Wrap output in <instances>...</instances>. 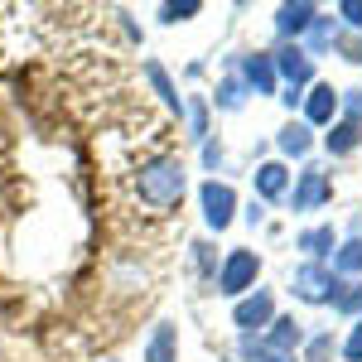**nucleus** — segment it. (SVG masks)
I'll return each instance as SVG.
<instances>
[{
	"mask_svg": "<svg viewBox=\"0 0 362 362\" xmlns=\"http://www.w3.org/2000/svg\"><path fill=\"white\" fill-rule=\"evenodd\" d=\"M184 189H189V169L179 155H150L145 165L136 169V198L155 213H169L184 203Z\"/></svg>",
	"mask_w": 362,
	"mask_h": 362,
	"instance_id": "f257e3e1",
	"label": "nucleus"
},
{
	"mask_svg": "<svg viewBox=\"0 0 362 362\" xmlns=\"http://www.w3.org/2000/svg\"><path fill=\"white\" fill-rule=\"evenodd\" d=\"M256 276H261V256L247 247H237V251H227L223 256V266H218V295H227V300H242V295H251L256 290Z\"/></svg>",
	"mask_w": 362,
	"mask_h": 362,
	"instance_id": "f03ea898",
	"label": "nucleus"
},
{
	"mask_svg": "<svg viewBox=\"0 0 362 362\" xmlns=\"http://www.w3.org/2000/svg\"><path fill=\"white\" fill-rule=\"evenodd\" d=\"M338 290H343V280H338L324 261H305V266L295 271V295H300L305 305H334Z\"/></svg>",
	"mask_w": 362,
	"mask_h": 362,
	"instance_id": "7ed1b4c3",
	"label": "nucleus"
},
{
	"mask_svg": "<svg viewBox=\"0 0 362 362\" xmlns=\"http://www.w3.org/2000/svg\"><path fill=\"white\" fill-rule=\"evenodd\" d=\"M334 198V179L324 174L319 165L300 169V179H295V189H290V203H295V213H314V208H324Z\"/></svg>",
	"mask_w": 362,
	"mask_h": 362,
	"instance_id": "20e7f679",
	"label": "nucleus"
},
{
	"mask_svg": "<svg viewBox=\"0 0 362 362\" xmlns=\"http://www.w3.org/2000/svg\"><path fill=\"white\" fill-rule=\"evenodd\" d=\"M198 203H203V223L213 227V232L232 227V218H237V194H232V184L208 179V184L198 189Z\"/></svg>",
	"mask_w": 362,
	"mask_h": 362,
	"instance_id": "39448f33",
	"label": "nucleus"
},
{
	"mask_svg": "<svg viewBox=\"0 0 362 362\" xmlns=\"http://www.w3.org/2000/svg\"><path fill=\"white\" fill-rule=\"evenodd\" d=\"M271 319H276V295H271V290H261V285L232 305V324H237L242 334H256V329H266Z\"/></svg>",
	"mask_w": 362,
	"mask_h": 362,
	"instance_id": "423d86ee",
	"label": "nucleus"
},
{
	"mask_svg": "<svg viewBox=\"0 0 362 362\" xmlns=\"http://www.w3.org/2000/svg\"><path fill=\"white\" fill-rule=\"evenodd\" d=\"M271 63H276V78H285L295 92H305V83L314 78V54L300 44H285L280 54H271Z\"/></svg>",
	"mask_w": 362,
	"mask_h": 362,
	"instance_id": "0eeeda50",
	"label": "nucleus"
},
{
	"mask_svg": "<svg viewBox=\"0 0 362 362\" xmlns=\"http://www.w3.org/2000/svg\"><path fill=\"white\" fill-rule=\"evenodd\" d=\"M314 20H319V5H309V0H300V5H280L276 10V34L280 39H300V34L314 29Z\"/></svg>",
	"mask_w": 362,
	"mask_h": 362,
	"instance_id": "6e6552de",
	"label": "nucleus"
},
{
	"mask_svg": "<svg viewBox=\"0 0 362 362\" xmlns=\"http://www.w3.org/2000/svg\"><path fill=\"white\" fill-rule=\"evenodd\" d=\"M242 83L251 87V92H261V97H276V63H271V54H247L242 58Z\"/></svg>",
	"mask_w": 362,
	"mask_h": 362,
	"instance_id": "1a4fd4ad",
	"label": "nucleus"
},
{
	"mask_svg": "<svg viewBox=\"0 0 362 362\" xmlns=\"http://www.w3.org/2000/svg\"><path fill=\"white\" fill-rule=\"evenodd\" d=\"M338 121V92L329 83H314L305 97V126H334Z\"/></svg>",
	"mask_w": 362,
	"mask_h": 362,
	"instance_id": "9d476101",
	"label": "nucleus"
},
{
	"mask_svg": "<svg viewBox=\"0 0 362 362\" xmlns=\"http://www.w3.org/2000/svg\"><path fill=\"white\" fill-rule=\"evenodd\" d=\"M276 353H285V358H295L300 348H305V324H295L290 314H280V319H271V334H261Z\"/></svg>",
	"mask_w": 362,
	"mask_h": 362,
	"instance_id": "9b49d317",
	"label": "nucleus"
},
{
	"mask_svg": "<svg viewBox=\"0 0 362 362\" xmlns=\"http://www.w3.org/2000/svg\"><path fill=\"white\" fill-rule=\"evenodd\" d=\"M256 194L266 198V203L285 198V194H290V169L280 165V160H266V165L256 169Z\"/></svg>",
	"mask_w": 362,
	"mask_h": 362,
	"instance_id": "f8f14e48",
	"label": "nucleus"
},
{
	"mask_svg": "<svg viewBox=\"0 0 362 362\" xmlns=\"http://www.w3.org/2000/svg\"><path fill=\"white\" fill-rule=\"evenodd\" d=\"M145 78H150V87H155V97L165 102L174 116H184V97H179V87L169 83V73H165V63H155V58H145Z\"/></svg>",
	"mask_w": 362,
	"mask_h": 362,
	"instance_id": "ddd939ff",
	"label": "nucleus"
},
{
	"mask_svg": "<svg viewBox=\"0 0 362 362\" xmlns=\"http://www.w3.org/2000/svg\"><path fill=\"white\" fill-rule=\"evenodd\" d=\"M324 145H329V155H353V150L362 145V126L343 116V121H334V126H329V136H324Z\"/></svg>",
	"mask_w": 362,
	"mask_h": 362,
	"instance_id": "4468645a",
	"label": "nucleus"
},
{
	"mask_svg": "<svg viewBox=\"0 0 362 362\" xmlns=\"http://www.w3.org/2000/svg\"><path fill=\"white\" fill-rule=\"evenodd\" d=\"M179 358V334L174 324H155V334L145 343V362H174Z\"/></svg>",
	"mask_w": 362,
	"mask_h": 362,
	"instance_id": "2eb2a0df",
	"label": "nucleus"
},
{
	"mask_svg": "<svg viewBox=\"0 0 362 362\" xmlns=\"http://www.w3.org/2000/svg\"><path fill=\"white\" fill-rule=\"evenodd\" d=\"M276 145H280V155L300 160V155H309V145H314V136H309V126H305V121H290V126H285V131L276 136Z\"/></svg>",
	"mask_w": 362,
	"mask_h": 362,
	"instance_id": "dca6fc26",
	"label": "nucleus"
},
{
	"mask_svg": "<svg viewBox=\"0 0 362 362\" xmlns=\"http://www.w3.org/2000/svg\"><path fill=\"white\" fill-rule=\"evenodd\" d=\"M338 280L343 276H358L362 271V237H348L343 247H334V266H329Z\"/></svg>",
	"mask_w": 362,
	"mask_h": 362,
	"instance_id": "f3484780",
	"label": "nucleus"
},
{
	"mask_svg": "<svg viewBox=\"0 0 362 362\" xmlns=\"http://www.w3.org/2000/svg\"><path fill=\"white\" fill-rule=\"evenodd\" d=\"M295 247L305 251L309 261H324V256L338 247V242H334V227H309V232H300V242H295Z\"/></svg>",
	"mask_w": 362,
	"mask_h": 362,
	"instance_id": "a211bd4d",
	"label": "nucleus"
},
{
	"mask_svg": "<svg viewBox=\"0 0 362 362\" xmlns=\"http://www.w3.org/2000/svg\"><path fill=\"white\" fill-rule=\"evenodd\" d=\"M237 353H242V362H295V358H285V353H276L261 334H242Z\"/></svg>",
	"mask_w": 362,
	"mask_h": 362,
	"instance_id": "6ab92c4d",
	"label": "nucleus"
},
{
	"mask_svg": "<svg viewBox=\"0 0 362 362\" xmlns=\"http://www.w3.org/2000/svg\"><path fill=\"white\" fill-rule=\"evenodd\" d=\"M184 116H189V140H208V102L203 97H184Z\"/></svg>",
	"mask_w": 362,
	"mask_h": 362,
	"instance_id": "aec40b11",
	"label": "nucleus"
},
{
	"mask_svg": "<svg viewBox=\"0 0 362 362\" xmlns=\"http://www.w3.org/2000/svg\"><path fill=\"white\" fill-rule=\"evenodd\" d=\"M242 102H247V83H242V78H227V83H218V107H223V112H237Z\"/></svg>",
	"mask_w": 362,
	"mask_h": 362,
	"instance_id": "412c9836",
	"label": "nucleus"
},
{
	"mask_svg": "<svg viewBox=\"0 0 362 362\" xmlns=\"http://www.w3.org/2000/svg\"><path fill=\"white\" fill-rule=\"evenodd\" d=\"M198 10H203V0H169V5H160V20L179 25V20H194Z\"/></svg>",
	"mask_w": 362,
	"mask_h": 362,
	"instance_id": "4be33fe9",
	"label": "nucleus"
},
{
	"mask_svg": "<svg viewBox=\"0 0 362 362\" xmlns=\"http://www.w3.org/2000/svg\"><path fill=\"white\" fill-rule=\"evenodd\" d=\"M338 314H353V319H362V285H343L338 290V300H334Z\"/></svg>",
	"mask_w": 362,
	"mask_h": 362,
	"instance_id": "5701e85b",
	"label": "nucleus"
},
{
	"mask_svg": "<svg viewBox=\"0 0 362 362\" xmlns=\"http://www.w3.org/2000/svg\"><path fill=\"white\" fill-rule=\"evenodd\" d=\"M194 266H198V276H208V280H218V256H213V247L208 242H194Z\"/></svg>",
	"mask_w": 362,
	"mask_h": 362,
	"instance_id": "b1692460",
	"label": "nucleus"
},
{
	"mask_svg": "<svg viewBox=\"0 0 362 362\" xmlns=\"http://www.w3.org/2000/svg\"><path fill=\"white\" fill-rule=\"evenodd\" d=\"M338 112H348V121H358V126H362V87H353V92L338 97Z\"/></svg>",
	"mask_w": 362,
	"mask_h": 362,
	"instance_id": "393cba45",
	"label": "nucleus"
},
{
	"mask_svg": "<svg viewBox=\"0 0 362 362\" xmlns=\"http://www.w3.org/2000/svg\"><path fill=\"white\" fill-rule=\"evenodd\" d=\"M343 358H348V362H362V319L348 329V338H343Z\"/></svg>",
	"mask_w": 362,
	"mask_h": 362,
	"instance_id": "a878e982",
	"label": "nucleus"
},
{
	"mask_svg": "<svg viewBox=\"0 0 362 362\" xmlns=\"http://www.w3.org/2000/svg\"><path fill=\"white\" fill-rule=\"evenodd\" d=\"M338 20L348 29H362V0H343V5H338Z\"/></svg>",
	"mask_w": 362,
	"mask_h": 362,
	"instance_id": "bb28decb",
	"label": "nucleus"
},
{
	"mask_svg": "<svg viewBox=\"0 0 362 362\" xmlns=\"http://www.w3.org/2000/svg\"><path fill=\"white\" fill-rule=\"evenodd\" d=\"M329 348H334V338L319 334V338H314V343L305 348V358H309V362H324V358H329Z\"/></svg>",
	"mask_w": 362,
	"mask_h": 362,
	"instance_id": "cd10ccee",
	"label": "nucleus"
},
{
	"mask_svg": "<svg viewBox=\"0 0 362 362\" xmlns=\"http://www.w3.org/2000/svg\"><path fill=\"white\" fill-rule=\"evenodd\" d=\"M203 165H208V169H218V165H223V145L203 140Z\"/></svg>",
	"mask_w": 362,
	"mask_h": 362,
	"instance_id": "c85d7f7f",
	"label": "nucleus"
},
{
	"mask_svg": "<svg viewBox=\"0 0 362 362\" xmlns=\"http://www.w3.org/2000/svg\"><path fill=\"white\" fill-rule=\"evenodd\" d=\"M280 102H285V107L295 112V107H305V92H295V87H285V92H280Z\"/></svg>",
	"mask_w": 362,
	"mask_h": 362,
	"instance_id": "c756f323",
	"label": "nucleus"
}]
</instances>
